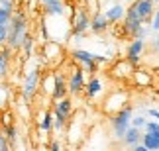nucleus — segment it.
I'll return each mask as SVG.
<instances>
[{
    "mask_svg": "<svg viewBox=\"0 0 159 151\" xmlns=\"http://www.w3.org/2000/svg\"><path fill=\"white\" fill-rule=\"evenodd\" d=\"M132 114H134V108L130 104L122 106L116 114H112V120H110V124H112V131H114V137H118L122 140L126 134V130L130 128V120H132Z\"/></svg>",
    "mask_w": 159,
    "mask_h": 151,
    "instance_id": "nucleus-1",
    "label": "nucleus"
},
{
    "mask_svg": "<svg viewBox=\"0 0 159 151\" xmlns=\"http://www.w3.org/2000/svg\"><path fill=\"white\" fill-rule=\"evenodd\" d=\"M126 104H128V92L126 90H112V92L106 96L102 110H104L106 114H116L122 106H126Z\"/></svg>",
    "mask_w": 159,
    "mask_h": 151,
    "instance_id": "nucleus-2",
    "label": "nucleus"
},
{
    "mask_svg": "<svg viewBox=\"0 0 159 151\" xmlns=\"http://www.w3.org/2000/svg\"><path fill=\"white\" fill-rule=\"evenodd\" d=\"M143 26V22H142V18L138 16V12L134 10V6H130V8L126 10V14H124V32L128 35H132V38H136V33H138V29Z\"/></svg>",
    "mask_w": 159,
    "mask_h": 151,
    "instance_id": "nucleus-3",
    "label": "nucleus"
},
{
    "mask_svg": "<svg viewBox=\"0 0 159 151\" xmlns=\"http://www.w3.org/2000/svg\"><path fill=\"white\" fill-rule=\"evenodd\" d=\"M90 29V18L87 10H77L75 12V20H73V35L75 38H83L84 32Z\"/></svg>",
    "mask_w": 159,
    "mask_h": 151,
    "instance_id": "nucleus-4",
    "label": "nucleus"
},
{
    "mask_svg": "<svg viewBox=\"0 0 159 151\" xmlns=\"http://www.w3.org/2000/svg\"><path fill=\"white\" fill-rule=\"evenodd\" d=\"M134 10L138 12V16L142 18V22H151L155 12V2L153 0H134L132 2Z\"/></svg>",
    "mask_w": 159,
    "mask_h": 151,
    "instance_id": "nucleus-5",
    "label": "nucleus"
},
{
    "mask_svg": "<svg viewBox=\"0 0 159 151\" xmlns=\"http://www.w3.org/2000/svg\"><path fill=\"white\" fill-rule=\"evenodd\" d=\"M145 49V39L143 38H134V41L128 45V51H126V59L130 61L132 65H138L139 63V57Z\"/></svg>",
    "mask_w": 159,
    "mask_h": 151,
    "instance_id": "nucleus-6",
    "label": "nucleus"
},
{
    "mask_svg": "<svg viewBox=\"0 0 159 151\" xmlns=\"http://www.w3.org/2000/svg\"><path fill=\"white\" fill-rule=\"evenodd\" d=\"M71 57L75 59V61L83 63V65H84V69H87L89 73H96V69H98V65L94 63V53H90V51H84V49H75V51L71 53Z\"/></svg>",
    "mask_w": 159,
    "mask_h": 151,
    "instance_id": "nucleus-7",
    "label": "nucleus"
},
{
    "mask_svg": "<svg viewBox=\"0 0 159 151\" xmlns=\"http://www.w3.org/2000/svg\"><path fill=\"white\" fill-rule=\"evenodd\" d=\"M83 88H84V71L73 67L71 77H69V81H67V90H69L71 94H79Z\"/></svg>",
    "mask_w": 159,
    "mask_h": 151,
    "instance_id": "nucleus-8",
    "label": "nucleus"
},
{
    "mask_svg": "<svg viewBox=\"0 0 159 151\" xmlns=\"http://www.w3.org/2000/svg\"><path fill=\"white\" fill-rule=\"evenodd\" d=\"M53 98L59 100L63 98V96H67V82H65V77L61 73H55L53 75Z\"/></svg>",
    "mask_w": 159,
    "mask_h": 151,
    "instance_id": "nucleus-9",
    "label": "nucleus"
},
{
    "mask_svg": "<svg viewBox=\"0 0 159 151\" xmlns=\"http://www.w3.org/2000/svg\"><path fill=\"white\" fill-rule=\"evenodd\" d=\"M38 82H39V73L38 69L30 71L26 81H24V96H32L35 92V88H38Z\"/></svg>",
    "mask_w": 159,
    "mask_h": 151,
    "instance_id": "nucleus-10",
    "label": "nucleus"
},
{
    "mask_svg": "<svg viewBox=\"0 0 159 151\" xmlns=\"http://www.w3.org/2000/svg\"><path fill=\"white\" fill-rule=\"evenodd\" d=\"M106 28H108V20H106V16L102 14V12H94L93 18H90V32H94V33H102Z\"/></svg>",
    "mask_w": 159,
    "mask_h": 151,
    "instance_id": "nucleus-11",
    "label": "nucleus"
},
{
    "mask_svg": "<svg viewBox=\"0 0 159 151\" xmlns=\"http://www.w3.org/2000/svg\"><path fill=\"white\" fill-rule=\"evenodd\" d=\"M84 90H87V98L89 100L96 98V96L102 92V81H100V77H93V78H90V81L84 84Z\"/></svg>",
    "mask_w": 159,
    "mask_h": 151,
    "instance_id": "nucleus-12",
    "label": "nucleus"
},
{
    "mask_svg": "<svg viewBox=\"0 0 159 151\" xmlns=\"http://www.w3.org/2000/svg\"><path fill=\"white\" fill-rule=\"evenodd\" d=\"M134 73V65L128 61V59H124V61H120V63H116V67L112 69V75L116 78H126V77H130Z\"/></svg>",
    "mask_w": 159,
    "mask_h": 151,
    "instance_id": "nucleus-13",
    "label": "nucleus"
},
{
    "mask_svg": "<svg viewBox=\"0 0 159 151\" xmlns=\"http://www.w3.org/2000/svg\"><path fill=\"white\" fill-rule=\"evenodd\" d=\"M126 14V6L124 4H112L108 10H104V16L108 22H120Z\"/></svg>",
    "mask_w": 159,
    "mask_h": 151,
    "instance_id": "nucleus-14",
    "label": "nucleus"
},
{
    "mask_svg": "<svg viewBox=\"0 0 159 151\" xmlns=\"http://www.w3.org/2000/svg\"><path fill=\"white\" fill-rule=\"evenodd\" d=\"M139 140H142V131H139V128H134V126H130V128L126 130L124 137H122V141H124L126 145H130V147L139 143Z\"/></svg>",
    "mask_w": 159,
    "mask_h": 151,
    "instance_id": "nucleus-15",
    "label": "nucleus"
},
{
    "mask_svg": "<svg viewBox=\"0 0 159 151\" xmlns=\"http://www.w3.org/2000/svg\"><path fill=\"white\" fill-rule=\"evenodd\" d=\"M145 145V149L148 151H155L159 149V134H153V131H145V134H142V140H139Z\"/></svg>",
    "mask_w": 159,
    "mask_h": 151,
    "instance_id": "nucleus-16",
    "label": "nucleus"
},
{
    "mask_svg": "<svg viewBox=\"0 0 159 151\" xmlns=\"http://www.w3.org/2000/svg\"><path fill=\"white\" fill-rule=\"evenodd\" d=\"M55 112H59V114H63V116L69 118L71 112H73V102L67 98V96H63V98H59V100H55Z\"/></svg>",
    "mask_w": 159,
    "mask_h": 151,
    "instance_id": "nucleus-17",
    "label": "nucleus"
},
{
    "mask_svg": "<svg viewBox=\"0 0 159 151\" xmlns=\"http://www.w3.org/2000/svg\"><path fill=\"white\" fill-rule=\"evenodd\" d=\"M43 8L49 12V14H55V16H65V6L61 0H47L43 2Z\"/></svg>",
    "mask_w": 159,
    "mask_h": 151,
    "instance_id": "nucleus-18",
    "label": "nucleus"
},
{
    "mask_svg": "<svg viewBox=\"0 0 159 151\" xmlns=\"http://www.w3.org/2000/svg\"><path fill=\"white\" fill-rule=\"evenodd\" d=\"M134 81H136L138 87H148V84H151V77L148 71H136L134 73Z\"/></svg>",
    "mask_w": 159,
    "mask_h": 151,
    "instance_id": "nucleus-19",
    "label": "nucleus"
},
{
    "mask_svg": "<svg viewBox=\"0 0 159 151\" xmlns=\"http://www.w3.org/2000/svg\"><path fill=\"white\" fill-rule=\"evenodd\" d=\"M53 55H57V57L61 55V47H59L57 43H53V41H49V43L45 45V57L51 61V59H55Z\"/></svg>",
    "mask_w": 159,
    "mask_h": 151,
    "instance_id": "nucleus-20",
    "label": "nucleus"
},
{
    "mask_svg": "<svg viewBox=\"0 0 159 151\" xmlns=\"http://www.w3.org/2000/svg\"><path fill=\"white\" fill-rule=\"evenodd\" d=\"M39 128L43 131H51L53 128V116L49 112H43V116H41V122H39Z\"/></svg>",
    "mask_w": 159,
    "mask_h": 151,
    "instance_id": "nucleus-21",
    "label": "nucleus"
},
{
    "mask_svg": "<svg viewBox=\"0 0 159 151\" xmlns=\"http://www.w3.org/2000/svg\"><path fill=\"white\" fill-rule=\"evenodd\" d=\"M10 22V10L8 8H0V26H6V24Z\"/></svg>",
    "mask_w": 159,
    "mask_h": 151,
    "instance_id": "nucleus-22",
    "label": "nucleus"
},
{
    "mask_svg": "<svg viewBox=\"0 0 159 151\" xmlns=\"http://www.w3.org/2000/svg\"><path fill=\"white\" fill-rule=\"evenodd\" d=\"M145 122H148V120H145L143 116H136V118L130 120V126H134V128H143Z\"/></svg>",
    "mask_w": 159,
    "mask_h": 151,
    "instance_id": "nucleus-23",
    "label": "nucleus"
},
{
    "mask_svg": "<svg viewBox=\"0 0 159 151\" xmlns=\"http://www.w3.org/2000/svg\"><path fill=\"white\" fill-rule=\"evenodd\" d=\"M145 131H153V134H159V122H145Z\"/></svg>",
    "mask_w": 159,
    "mask_h": 151,
    "instance_id": "nucleus-24",
    "label": "nucleus"
},
{
    "mask_svg": "<svg viewBox=\"0 0 159 151\" xmlns=\"http://www.w3.org/2000/svg\"><path fill=\"white\" fill-rule=\"evenodd\" d=\"M22 41H24V49L30 53V51H32V38H30V35H24Z\"/></svg>",
    "mask_w": 159,
    "mask_h": 151,
    "instance_id": "nucleus-25",
    "label": "nucleus"
},
{
    "mask_svg": "<svg viewBox=\"0 0 159 151\" xmlns=\"http://www.w3.org/2000/svg\"><path fill=\"white\" fill-rule=\"evenodd\" d=\"M151 26H153V29H159V4H157V10L153 12V24Z\"/></svg>",
    "mask_w": 159,
    "mask_h": 151,
    "instance_id": "nucleus-26",
    "label": "nucleus"
},
{
    "mask_svg": "<svg viewBox=\"0 0 159 151\" xmlns=\"http://www.w3.org/2000/svg\"><path fill=\"white\" fill-rule=\"evenodd\" d=\"M94 63H96V65H104V63H106V57H102V55H94Z\"/></svg>",
    "mask_w": 159,
    "mask_h": 151,
    "instance_id": "nucleus-27",
    "label": "nucleus"
},
{
    "mask_svg": "<svg viewBox=\"0 0 159 151\" xmlns=\"http://www.w3.org/2000/svg\"><path fill=\"white\" fill-rule=\"evenodd\" d=\"M6 39V26H0V43Z\"/></svg>",
    "mask_w": 159,
    "mask_h": 151,
    "instance_id": "nucleus-28",
    "label": "nucleus"
},
{
    "mask_svg": "<svg viewBox=\"0 0 159 151\" xmlns=\"http://www.w3.org/2000/svg\"><path fill=\"white\" fill-rule=\"evenodd\" d=\"M149 116L155 118V120H159V110H155V108H149Z\"/></svg>",
    "mask_w": 159,
    "mask_h": 151,
    "instance_id": "nucleus-29",
    "label": "nucleus"
},
{
    "mask_svg": "<svg viewBox=\"0 0 159 151\" xmlns=\"http://www.w3.org/2000/svg\"><path fill=\"white\" fill-rule=\"evenodd\" d=\"M8 137H10V140H14V137H16V130L14 128H8Z\"/></svg>",
    "mask_w": 159,
    "mask_h": 151,
    "instance_id": "nucleus-30",
    "label": "nucleus"
},
{
    "mask_svg": "<svg viewBox=\"0 0 159 151\" xmlns=\"http://www.w3.org/2000/svg\"><path fill=\"white\" fill-rule=\"evenodd\" d=\"M49 147H51L53 151H59V149H61V143H57V141H53V143H51Z\"/></svg>",
    "mask_w": 159,
    "mask_h": 151,
    "instance_id": "nucleus-31",
    "label": "nucleus"
},
{
    "mask_svg": "<svg viewBox=\"0 0 159 151\" xmlns=\"http://www.w3.org/2000/svg\"><path fill=\"white\" fill-rule=\"evenodd\" d=\"M4 145V141H2V135H0V147H2Z\"/></svg>",
    "mask_w": 159,
    "mask_h": 151,
    "instance_id": "nucleus-32",
    "label": "nucleus"
},
{
    "mask_svg": "<svg viewBox=\"0 0 159 151\" xmlns=\"http://www.w3.org/2000/svg\"><path fill=\"white\" fill-rule=\"evenodd\" d=\"M153 2H155V4H157V2H159V0H153Z\"/></svg>",
    "mask_w": 159,
    "mask_h": 151,
    "instance_id": "nucleus-33",
    "label": "nucleus"
}]
</instances>
